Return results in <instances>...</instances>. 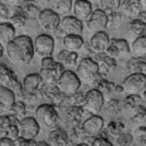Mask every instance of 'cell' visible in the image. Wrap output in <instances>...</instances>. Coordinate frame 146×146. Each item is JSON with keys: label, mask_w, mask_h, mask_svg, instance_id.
I'll return each instance as SVG.
<instances>
[{"label": "cell", "mask_w": 146, "mask_h": 146, "mask_svg": "<svg viewBox=\"0 0 146 146\" xmlns=\"http://www.w3.org/2000/svg\"><path fill=\"white\" fill-rule=\"evenodd\" d=\"M4 49L8 58L15 64L28 65L35 55L33 40L28 35L16 36Z\"/></svg>", "instance_id": "6da1fadb"}, {"label": "cell", "mask_w": 146, "mask_h": 146, "mask_svg": "<svg viewBox=\"0 0 146 146\" xmlns=\"http://www.w3.org/2000/svg\"><path fill=\"white\" fill-rule=\"evenodd\" d=\"M76 73L82 82L92 84L98 80L100 68L96 60L90 57H86L78 64Z\"/></svg>", "instance_id": "7a4b0ae2"}, {"label": "cell", "mask_w": 146, "mask_h": 146, "mask_svg": "<svg viewBox=\"0 0 146 146\" xmlns=\"http://www.w3.org/2000/svg\"><path fill=\"white\" fill-rule=\"evenodd\" d=\"M122 110L133 120H141L146 116V107L139 95H128L123 100Z\"/></svg>", "instance_id": "3957f363"}, {"label": "cell", "mask_w": 146, "mask_h": 146, "mask_svg": "<svg viewBox=\"0 0 146 146\" xmlns=\"http://www.w3.org/2000/svg\"><path fill=\"white\" fill-rule=\"evenodd\" d=\"M81 85L82 82L76 73L71 70H65L59 78L56 87L62 94L72 96L78 92Z\"/></svg>", "instance_id": "277c9868"}, {"label": "cell", "mask_w": 146, "mask_h": 146, "mask_svg": "<svg viewBox=\"0 0 146 146\" xmlns=\"http://www.w3.org/2000/svg\"><path fill=\"white\" fill-rule=\"evenodd\" d=\"M35 115L39 124L47 129L54 128L58 122V113L51 104L44 103L40 105L37 107Z\"/></svg>", "instance_id": "5b68a950"}, {"label": "cell", "mask_w": 146, "mask_h": 146, "mask_svg": "<svg viewBox=\"0 0 146 146\" xmlns=\"http://www.w3.org/2000/svg\"><path fill=\"white\" fill-rule=\"evenodd\" d=\"M0 84L11 89L15 95L21 98L24 91L23 85L19 82L15 72L3 63H0Z\"/></svg>", "instance_id": "8992f818"}, {"label": "cell", "mask_w": 146, "mask_h": 146, "mask_svg": "<svg viewBox=\"0 0 146 146\" xmlns=\"http://www.w3.org/2000/svg\"><path fill=\"white\" fill-rule=\"evenodd\" d=\"M122 87L128 95H139L146 89V74L132 73L124 78Z\"/></svg>", "instance_id": "52a82bcc"}, {"label": "cell", "mask_w": 146, "mask_h": 146, "mask_svg": "<svg viewBox=\"0 0 146 146\" xmlns=\"http://www.w3.org/2000/svg\"><path fill=\"white\" fill-rule=\"evenodd\" d=\"M35 54L40 58L52 56L55 50V40L48 34H40L33 41Z\"/></svg>", "instance_id": "ba28073f"}, {"label": "cell", "mask_w": 146, "mask_h": 146, "mask_svg": "<svg viewBox=\"0 0 146 146\" xmlns=\"http://www.w3.org/2000/svg\"><path fill=\"white\" fill-rule=\"evenodd\" d=\"M60 16L51 9L40 10L37 16V21L41 29L48 32H54L60 28Z\"/></svg>", "instance_id": "9c48e42d"}, {"label": "cell", "mask_w": 146, "mask_h": 146, "mask_svg": "<svg viewBox=\"0 0 146 146\" xmlns=\"http://www.w3.org/2000/svg\"><path fill=\"white\" fill-rule=\"evenodd\" d=\"M105 104L104 96L98 89L89 90L85 95L84 107L90 113L97 115L102 110Z\"/></svg>", "instance_id": "30bf717a"}, {"label": "cell", "mask_w": 146, "mask_h": 146, "mask_svg": "<svg viewBox=\"0 0 146 146\" xmlns=\"http://www.w3.org/2000/svg\"><path fill=\"white\" fill-rule=\"evenodd\" d=\"M19 136L27 139H35L40 133V125L35 117H25L19 122Z\"/></svg>", "instance_id": "8fae6325"}, {"label": "cell", "mask_w": 146, "mask_h": 146, "mask_svg": "<svg viewBox=\"0 0 146 146\" xmlns=\"http://www.w3.org/2000/svg\"><path fill=\"white\" fill-rule=\"evenodd\" d=\"M87 25L88 29L94 33L105 31L108 26V16L102 9H98L92 12L88 19Z\"/></svg>", "instance_id": "7c38bea8"}, {"label": "cell", "mask_w": 146, "mask_h": 146, "mask_svg": "<svg viewBox=\"0 0 146 146\" xmlns=\"http://www.w3.org/2000/svg\"><path fill=\"white\" fill-rule=\"evenodd\" d=\"M104 127V120L101 116L92 115L91 117L87 118L82 125V129L85 134L89 137L98 136L103 129Z\"/></svg>", "instance_id": "4fadbf2b"}, {"label": "cell", "mask_w": 146, "mask_h": 146, "mask_svg": "<svg viewBox=\"0 0 146 146\" xmlns=\"http://www.w3.org/2000/svg\"><path fill=\"white\" fill-rule=\"evenodd\" d=\"M60 29L66 35H81L83 32V24L74 16H65L60 20Z\"/></svg>", "instance_id": "5bb4252c"}, {"label": "cell", "mask_w": 146, "mask_h": 146, "mask_svg": "<svg viewBox=\"0 0 146 146\" xmlns=\"http://www.w3.org/2000/svg\"><path fill=\"white\" fill-rule=\"evenodd\" d=\"M92 12V5L89 0H76L73 3V16L82 22L88 21Z\"/></svg>", "instance_id": "9a60e30c"}, {"label": "cell", "mask_w": 146, "mask_h": 146, "mask_svg": "<svg viewBox=\"0 0 146 146\" xmlns=\"http://www.w3.org/2000/svg\"><path fill=\"white\" fill-rule=\"evenodd\" d=\"M110 38L105 31L97 32L90 39V46L92 50L98 53H104L110 44Z\"/></svg>", "instance_id": "2e32d148"}, {"label": "cell", "mask_w": 146, "mask_h": 146, "mask_svg": "<svg viewBox=\"0 0 146 146\" xmlns=\"http://www.w3.org/2000/svg\"><path fill=\"white\" fill-rule=\"evenodd\" d=\"M120 12L129 18H137L143 10L142 0H121Z\"/></svg>", "instance_id": "e0dca14e"}, {"label": "cell", "mask_w": 146, "mask_h": 146, "mask_svg": "<svg viewBox=\"0 0 146 146\" xmlns=\"http://www.w3.org/2000/svg\"><path fill=\"white\" fill-rule=\"evenodd\" d=\"M64 72H65L64 66L58 61V64L55 69H52V70L40 69V75L42 81L45 85L56 86L60 75Z\"/></svg>", "instance_id": "ac0fdd59"}, {"label": "cell", "mask_w": 146, "mask_h": 146, "mask_svg": "<svg viewBox=\"0 0 146 146\" xmlns=\"http://www.w3.org/2000/svg\"><path fill=\"white\" fill-rule=\"evenodd\" d=\"M47 143L50 146H68L70 138L66 132L62 129H55L48 135Z\"/></svg>", "instance_id": "d6986e66"}, {"label": "cell", "mask_w": 146, "mask_h": 146, "mask_svg": "<svg viewBox=\"0 0 146 146\" xmlns=\"http://www.w3.org/2000/svg\"><path fill=\"white\" fill-rule=\"evenodd\" d=\"M15 101V92L11 89L0 85V110L9 112Z\"/></svg>", "instance_id": "ffe728a7"}, {"label": "cell", "mask_w": 146, "mask_h": 146, "mask_svg": "<svg viewBox=\"0 0 146 146\" xmlns=\"http://www.w3.org/2000/svg\"><path fill=\"white\" fill-rule=\"evenodd\" d=\"M43 81L40 73H31L25 76L23 79V88L24 91L28 92H33L40 90Z\"/></svg>", "instance_id": "44dd1931"}, {"label": "cell", "mask_w": 146, "mask_h": 146, "mask_svg": "<svg viewBox=\"0 0 146 146\" xmlns=\"http://www.w3.org/2000/svg\"><path fill=\"white\" fill-rule=\"evenodd\" d=\"M62 44L65 50L71 52H76L82 48L84 44V40L82 35H66L62 40Z\"/></svg>", "instance_id": "7402d4cb"}, {"label": "cell", "mask_w": 146, "mask_h": 146, "mask_svg": "<svg viewBox=\"0 0 146 146\" xmlns=\"http://www.w3.org/2000/svg\"><path fill=\"white\" fill-rule=\"evenodd\" d=\"M15 28L9 22L0 23V44L6 46L15 37Z\"/></svg>", "instance_id": "603a6c76"}, {"label": "cell", "mask_w": 146, "mask_h": 146, "mask_svg": "<svg viewBox=\"0 0 146 146\" xmlns=\"http://www.w3.org/2000/svg\"><path fill=\"white\" fill-rule=\"evenodd\" d=\"M130 52L134 58L146 57V37L145 35L136 37L130 46Z\"/></svg>", "instance_id": "cb8c5ba5"}, {"label": "cell", "mask_w": 146, "mask_h": 146, "mask_svg": "<svg viewBox=\"0 0 146 146\" xmlns=\"http://www.w3.org/2000/svg\"><path fill=\"white\" fill-rule=\"evenodd\" d=\"M27 19H28V15L26 14V12L24 10L22 7H19V8H16L15 13L12 15V16H10L9 23L15 28L20 29L25 26L27 23Z\"/></svg>", "instance_id": "d4e9b609"}, {"label": "cell", "mask_w": 146, "mask_h": 146, "mask_svg": "<svg viewBox=\"0 0 146 146\" xmlns=\"http://www.w3.org/2000/svg\"><path fill=\"white\" fill-rule=\"evenodd\" d=\"M52 9L60 16L72 11L73 0H51Z\"/></svg>", "instance_id": "484cf974"}, {"label": "cell", "mask_w": 146, "mask_h": 146, "mask_svg": "<svg viewBox=\"0 0 146 146\" xmlns=\"http://www.w3.org/2000/svg\"><path fill=\"white\" fill-rule=\"evenodd\" d=\"M19 120L14 116L9 115H0V138L5 137L9 128L15 123H19Z\"/></svg>", "instance_id": "4316f807"}, {"label": "cell", "mask_w": 146, "mask_h": 146, "mask_svg": "<svg viewBox=\"0 0 146 146\" xmlns=\"http://www.w3.org/2000/svg\"><path fill=\"white\" fill-rule=\"evenodd\" d=\"M78 55L76 52H71L66 50L60 51L57 55L59 62H60L64 66H73L76 64Z\"/></svg>", "instance_id": "83f0119b"}, {"label": "cell", "mask_w": 146, "mask_h": 146, "mask_svg": "<svg viewBox=\"0 0 146 146\" xmlns=\"http://www.w3.org/2000/svg\"><path fill=\"white\" fill-rule=\"evenodd\" d=\"M26 112H27V108L25 102L19 100V101H15L9 113L10 115L14 116L19 121H20L21 119L26 117Z\"/></svg>", "instance_id": "f1b7e54d"}, {"label": "cell", "mask_w": 146, "mask_h": 146, "mask_svg": "<svg viewBox=\"0 0 146 146\" xmlns=\"http://www.w3.org/2000/svg\"><path fill=\"white\" fill-rule=\"evenodd\" d=\"M129 28L130 32L136 37L143 36L146 32V23L143 22L138 18H135L130 21Z\"/></svg>", "instance_id": "f546056e"}, {"label": "cell", "mask_w": 146, "mask_h": 146, "mask_svg": "<svg viewBox=\"0 0 146 146\" xmlns=\"http://www.w3.org/2000/svg\"><path fill=\"white\" fill-rule=\"evenodd\" d=\"M121 0H99L100 9L107 15L119 11Z\"/></svg>", "instance_id": "4dcf8cb0"}, {"label": "cell", "mask_w": 146, "mask_h": 146, "mask_svg": "<svg viewBox=\"0 0 146 146\" xmlns=\"http://www.w3.org/2000/svg\"><path fill=\"white\" fill-rule=\"evenodd\" d=\"M110 43L117 48L120 56H124L130 53V46L125 39H111Z\"/></svg>", "instance_id": "1f68e13d"}, {"label": "cell", "mask_w": 146, "mask_h": 146, "mask_svg": "<svg viewBox=\"0 0 146 146\" xmlns=\"http://www.w3.org/2000/svg\"><path fill=\"white\" fill-rule=\"evenodd\" d=\"M125 130V125L119 121H111L107 126V133L113 138H117Z\"/></svg>", "instance_id": "d6a6232c"}, {"label": "cell", "mask_w": 146, "mask_h": 146, "mask_svg": "<svg viewBox=\"0 0 146 146\" xmlns=\"http://www.w3.org/2000/svg\"><path fill=\"white\" fill-rule=\"evenodd\" d=\"M132 134L133 141L138 146H146V126L137 127Z\"/></svg>", "instance_id": "836d02e7"}, {"label": "cell", "mask_w": 146, "mask_h": 146, "mask_svg": "<svg viewBox=\"0 0 146 146\" xmlns=\"http://www.w3.org/2000/svg\"><path fill=\"white\" fill-rule=\"evenodd\" d=\"M43 93L40 90H38L36 92H28L25 91H23V94L21 96V98L25 100L29 104H35L36 102H40L42 99Z\"/></svg>", "instance_id": "e575fe53"}, {"label": "cell", "mask_w": 146, "mask_h": 146, "mask_svg": "<svg viewBox=\"0 0 146 146\" xmlns=\"http://www.w3.org/2000/svg\"><path fill=\"white\" fill-rule=\"evenodd\" d=\"M115 139H116L115 142L117 146H131L134 142L133 134L126 132H123Z\"/></svg>", "instance_id": "d590c367"}, {"label": "cell", "mask_w": 146, "mask_h": 146, "mask_svg": "<svg viewBox=\"0 0 146 146\" xmlns=\"http://www.w3.org/2000/svg\"><path fill=\"white\" fill-rule=\"evenodd\" d=\"M58 64V61L55 60L52 56H48V57H44L41 59L40 61V66L41 69L44 70H52L55 69L56 67Z\"/></svg>", "instance_id": "8d00e7d4"}, {"label": "cell", "mask_w": 146, "mask_h": 146, "mask_svg": "<svg viewBox=\"0 0 146 146\" xmlns=\"http://www.w3.org/2000/svg\"><path fill=\"white\" fill-rule=\"evenodd\" d=\"M108 16V25H114L117 26L120 24V22L122 21V17H123V14L119 11L114 12V13H111Z\"/></svg>", "instance_id": "74e56055"}, {"label": "cell", "mask_w": 146, "mask_h": 146, "mask_svg": "<svg viewBox=\"0 0 146 146\" xmlns=\"http://www.w3.org/2000/svg\"><path fill=\"white\" fill-rule=\"evenodd\" d=\"M106 109L109 112V114H117L122 109L119 106V102L116 99H112L106 106Z\"/></svg>", "instance_id": "f35d334b"}, {"label": "cell", "mask_w": 146, "mask_h": 146, "mask_svg": "<svg viewBox=\"0 0 146 146\" xmlns=\"http://www.w3.org/2000/svg\"><path fill=\"white\" fill-rule=\"evenodd\" d=\"M15 146H36L37 142L35 139H27L21 136H19L15 139Z\"/></svg>", "instance_id": "ab89813d"}, {"label": "cell", "mask_w": 146, "mask_h": 146, "mask_svg": "<svg viewBox=\"0 0 146 146\" xmlns=\"http://www.w3.org/2000/svg\"><path fill=\"white\" fill-rule=\"evenodd\" d=\"M92 146H113V144L105 137L99 136L94 139L92 143Z\"/></svg>", "instance_id": "60d3db41"}, {"label": "cell", "mask_w": 146, "mask_h": 146, "mask_svg": "<svg viewBox=\"0 0 146 146\" xmlns=\"http://www.w3.org/2000/svg\"><path fill=\"white\" fill-rule=\"evenodd\" d=\"M1 3L8 6L9 8H19L21 7L26 0H0Z\"/></svg>", "instance_id": "b9f144b4"}, {"label": "cell", "mask_w": 146, "mask_h": 146, "mask_svg": "<svg viewBox=\"0 0 146 146\" xmlns=\"http://www.w3.org/2000/svg\"><path fill=\"white\" fill-rule=\"evenodd\" d=\"M10 19L9 17V8L0 3V20H6Z\"/></svg>", "instance_id": "7bdbcfd3"}, {"label": "cell", "mask_w": 146, "mask_h": 146, "mask_svg": "<svg viewBox=\"0 0 146 146\" xmlns=\"http://www.w3.org/2000/svg\"><path fill=\"white\" fill-rule=\"evenodd\" d=\"M0 146H15V140L9 137L0 138Z\"/></svg>", "instance_id": "ee69618b"}, {"label": "cell", "mask_w": 146, "mask_h": 146, "mask_svg": "<svg viewBox=\"0 0 146 146\" xmlns=\"http://www.w3.org/2000/svg\"><path fill=\"white\" fill-rule=\"evenodd\" d=\"M29 1H31V2H33L34 3H35L36 5H38V6H45V5H47L51 0H29Z\"/></svg>", "instance_id": "f6af8a7d"}, {"label": "cell", "mask_w": 146, "mask_h": 146, "mask_svg": "<svg viewBox=\"0 0 146 146\" xmlns=\"http://www.w3.org/2000/svg\"><path fill=\"white\" fill-rule=\"evenodd\" d=\"M138 19H139L140 20H142L143 22H145L146 23V11L145 10H142L140 13H139V15H138V17H137Z\"/></svg>", "instance_id": "bcb514c9"}, {"label": "cell", "mask_w": 146, "mask_h": 146, "mask_svg": "<svg viewBox=\"0 0 146 146\" xmlns=\"http://www.w3.org/2000/svg\"><path fill=\"white\" fill-rule=\"evenodd\" d=\"M113 91H114V92H116L117 94H120V93H122L123 92H124L123 88L122 87V85H117V86H115Z\"/></svg>", "instance_id": "7dc6e473"}, {"label": "cell", "mask_w": 146, "mask_h": 146, "mask_svg": "<svg viewBox=\"0 0 146 146\" xmlns=\"http://www.w3.org/2000/svg\"><path fill=\"white\" fill-rule=\"evenodd\" d=\"M141 98H142V101L144 102L145 106L146 107V89L142 92V95H141Z\"/></svg>", "instance_id": "c3c4849f"}, {"label": "cell", "mask_w": 146, "mask_h": 146, "mask_svg": "<svg viewBox=\"0 0 146 146\" xmlns=\"http://www.w3.org/2000/svg\"><path fill=\"white\" fill-rule=\"evenodd\" d=\"M4 50H5V49H4V46H3L2 44H0V60L3 58V56Z\"/></svg>", "instance_id": "681fc988"}, {"label": "cell", "mask_w": 146, "mask_h": 146, "mask_svg": "<svg viewBox=\"0 0 146 146\" xmlns=\"http://www.w3.org/2000/svg\"><path fill=\"white\" fill-rule=\"evenodd\" d=\"M36 146H50L47 142H44V141H39L37 142V145Z\"/></svg>", "instance_id": "f907efd6"}, {"label": "cell", "mask_w": 146, "mask_h": 146, "mask_svg": "<svg viewBox=\"0 0 146 146\" xmlns=\"http://www.w3.org/2000/svg\"><path fill=\"white\" fill-rule=\"evenodd\" d=\"M76 146H89L88 144H85V143H81V144H78V145H76Z\"/></svg>", "instance_id": "816d5d0a"}, {"label": "cell", "mask_w": 146, "mask_h": 146, "mask_svg": "<svg viewBox=\"0 0 146 146\" xmlns=\"http://www.w3.org/2000/svg\"><path fill=\"white\" fill-rule=\"evenodd\" d=\"M145 10L146 11V2H145Z\"/></svg>", "instance_id": "f5cc1de1"}, {"label": "cell", "mask_w": 146, "mask_h": 146, "mask_svg": "<svg viewBox=\"0 0 146 146\" xmlns=\"http://www.w3.org/2000/svg\"><path fill=\"white\" fill-rule=\"evenodd\" d=\"M145 37H146V32H145Z\"/></svg>", "instance_id": "db71d44e"}, {"label": "cell", "mask_w": 146, "mask_h": 146, "mask_svg": "<svg viewBox=\"0 0 146 146\" xmlns=\"http://www.w3.org/2000/svg\"><path fill=\"white\" fill-rule=\"evenodd\" d=\"M96 1H97V0H96ZM98 1H99V0H98Z\"/></svg>", "instance_id": "11a10c76"}]
</instances>
